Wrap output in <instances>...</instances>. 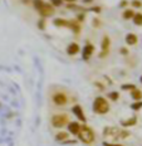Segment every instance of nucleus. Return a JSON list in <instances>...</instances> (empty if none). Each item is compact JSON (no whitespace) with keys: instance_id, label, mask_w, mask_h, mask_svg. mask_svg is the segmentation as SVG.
Returning a JSON list of instances; mask_svg holds the SVG:
<instances>
[{"instance_id":"nucleus-12","label":"nucleus","mask_w":142,"mask_h":146,"mask_svg":"<svg viewBox=\"0 0 142 146\" xmlns=\"http://www.w3.org/2000/svg\"><path fill=\"white\" fill-rule=\"evenodd\" d=\"M125 39H126V43L128 45H135V44H137V42H138V38L135 33H128Z\"/></svg>"},{"instance_id":"nucleus-26","label":"nucleus","mask_w":142,"mask_h":146,"mask_svg":"<svg viewBox=\"0 0 142 146\" xmlns=\"http://www.w3.org/2000/svg\"><path fill=\"white\" fill-rule=\"evenodd\" d=\"M135 88H137L135 84H122V90H129V91H132V90H135Z\"/></svg>"},{"instance_id":"nucleus-4","label":"nucleus","mask_w":142,"mask_h":146,"mask_svg":"<svg viewBox=\"0 0 142 146\" xmlns=\"http://www.w3.org/2000/svg\"><path fill=\"white\" fill-rule=\"evenodd\" d=\"M69 117L65 113H57L52 117V126L55 129H62L65 125H68Z\"/></svg>"},{"instance_id":"nucleus-34","label":"nucleus","mask_w":142,"mask_h":146,"mask_svg":"<svg viewBox=\"0 0 142 146\" xmlns=\"http://www.w3.org/2000/svg\"><path fill=\"white\" fill-rule=\"evenodd\" d=\"M33 0H23V3H25V4H28V3H32Z\"/></svg>"},{"instance_id":"nucleus-24","label":"nucleus","mask_w":142,"mask_h":146,"mask_svg":"<svg viewBox=\"0 0 142 146\" xmlns=\"http://www.w3.org/2000/svg\"><path fill=\"white\" fill-rule=\"evenodd\" d=\"M131 5L132 8H142V1H140V0H132Z\"/></svg>"},{"instance_id":"nucleus-11","label":"nucleus","mask_w":142,"mask_h":146,"mask_svg":"<svg viewBox=\"0 0 142 146\" xmlns=\"http://www.w3.org/2000/svg\"><path fill=\"white\" fill-rule=\"evenodd\" d=\"M53 24L57 27V28H68L69 27V20L63 19V18H57V19H54Z\"/></svg>"},{"instance_id":"nucleus-28","label":"nucleus","mask_w":142,"mask_h":146,"mask_svg":"<svg viewBox=\"0 0 142 146\" xmlns=\"http://www.w3.org/2000/svg\"><path fill=\"white\" fill-rule=\"evenodd\" d=\"M89 10H90V11H94V13H101V11H102V8H101V7H93V8H90Z\"/></svg>"},{"instance_id":"nucleus-36","label":"nucleus","mask_w":142,"mask_h":146,"mask_svg":"<svg viewBox=\"0 0 142 146\" xmlns=\"http://www.w3.org/2000/svg\"><path fill=\"white\" fill-rule=\"evenodd\" d=\"M141 83H142V76H141Z\"/></svg>"},{"instance_id":"nucleus-16","label":"nucleus","mask_w":142,"mask_h":146,"mask_svg":"<svg viewBox=\"0 0 142 146\" xmlns=\"http://www.w3.org/2000/svg\"><path fill=\"white\" fill-rule=\"evenodd\" d=\"M137 122V118L136 117H131L129 120H127V121H122V126H125V127H129V126H133V125Z\"/></svg>"},{"instance_id":"nucleus-15","label":"nucleus","mask_w":142,"mask_h":146,"mask_svg":"<svg viewBox=\"0 0 142 146\" xmlns=\"http://www.w3.org/2000/svg\"><path fill=\"white\" fill-rule=\"evenodd\" d=\"M131 96L135 101H141L142 100V92L140 90H137V88H135V90L131 91Z\"/></svg>"},{"instance_id":"nucleus-23","label":"nucleus","mask_w":142,"mask_h":146,"mask_svg":"<svg viewBox=\"0 0 142 146\" xmlns=\"http://www.w3.org/2000/svg\"><path fill=\"white\" fill-rule=\"evenodd\" d=\"M50 4H52L54 8H58L63 4V0H50Z\"/></svg>"},{"instance_id":"nucleus-27","label":"nucleus","mask_w":142,"mask_h":146,"mask_svg":"<svg viewBox=\"0 0 142 146\" xmlns=\"http://www.w3.org/2000/svg\"><path fill=\"white\" fill-rule=\"evenodd\" d=\"M84 18H86V15L82 14V13H79V14L77 15V22H79V23H81V22H83Z\"/></svg>"},{"instance_id":"nucleus-13","label":"nucleus","mask_w":142,"mask_h":146,"mask_svg":"<svg viewBox=\"0 0 142 146\" xmlns=\"http://www.w3.org/2000/svg\"><path fill=\"white\" fill-rule=\"evenodd\" d=\"M69 29H72L74 33H79L81 32V23L77 22V20H69Z\"/></svg>"},{"instance_id":"nucleus-31","label":"nucleus","mask_w":142,"mask_h":146,"mask_svg":"<svg viewBox=\"0 0 142 146\" xmlns=\"http://www.w3.org/2000/svg\"><path fill=\"white\" fill-rule=\"evenodd\" d=\"M127 4H128V3L126 1V0H122V1L120 3V7L121 8H126V7H127Z\"/></svg>"},{"instance_id":"nucleus-35","label":"nucleus","mask_w":142,"mask_h":146,"mask_svg":"<svg viewBox=\"0 0 142 146\" xmlns=\"http://www.w3.org/2000/svg\"><path fill=\"white\" fill-rule=\"evenodd\" d=\"M93 0H83V3H92Z\"/></svg>"},{"instance_id":"nucleus-8","label":"nucleus","mask_w":142,"mask_h":146,"mask_svg":"<svg viewBox=\"0 0 142 146\" xmlns=\"http://www.w3.org/2000/svg\"><path fill=\"white\" fill-rule=\"evenodd\" d=\"M72 112H73V113L75 115V117H77L79 121H82V122H86V121H87L86 115H84L83 110H82V107H81L79 105L73 106V107H72Z\"/></svg>"},{"instance_id":"nucleus-1","label":"nucleus","mask_w":142,"mask_h":146,"mask_svg":"<svg viewBox=\"0 0 142 146\" xmlns=\"http://www.w3.org/2000/svg\"><path fill=\"white\" fill-rule=\"evenodd\" d=\"M78 137L79 140L83 142V144H92L93 141H94L96 139V135H94V131H93L92 129H90L89 126H81V130L79 132H78Z\"/></svg>"},{"instance_id":"nucleus-22","label":"nucleus","mask_w":142,"mask_h":146,"mask_svg":"<svg viewBox=\"0 0 142 146\" xmlns=\"http://www.w3.org/2000/svg\"><path fill=\"white\" fill-rule=\"evenodd\" d=\"M131 108H133V110H140V108H142V101H137V102H135V103H132L131 105Z\"/></svg>"},{"instance_id":"nucleus-5","label":"nucleus","mask_w":142,"mask_h":146,"mask_svg":"<svg viewBox=\"0 0 142 146\" xmlns=\"http://www.w3.org/2000/svg\"><path fill=\"white\" fill-rule=\"evenodd\" d=\"M54 13H55V8H54L50 3H44L43 7L39 9V14L43 18L52 17V15H54Z\"/></svg>"},{"instance_id":"nucleus-6","label":"nucleus","mask_w":142,"mask_h":146,"mask_svg":"<svg viewBox=\"0 0 142 146\" xmlns=\"http://www.w3.org/2000/svg\"><path fill=\"white\" fill-rule=\"evenodd\" d=\"M110 47H111V39L106 35V36L102 38V42H101V49H102V52H101V54H99V58H103V57L107 56Z\"/></svg>"},{"instance_id":"nucleus-19","label":"nucleus","mask_w":142,"mask_h":146,"mask_svg":"<svg viewBox=\"0 0 142 146\" xmlns=\"http://www.w3.org/2000/svg\"><path fill=\"white\" fill-rule=\"evenodd\" d=\"M32 3H33V7H34V9L37 11H39V9L43 7V4H44L43 0H33Z\"/></svg>"},{"instance_id":"nucleus-9","label":"nucleus","mask_w":142,"mask_h":146,"mask_svg":"<svg viewBox=\"0 0 142 146\" xmlns=\"http://www.w3.org/2000/svg\"><path fill=\"white\" fill-rule=\"evenodd\" d=\"M81 52V47L78 43H75V42H72V43L68 44L67 47V53L68 56H75V54H78Z\"/></svg>"},{"instance_id":"nucleus-29","label":"nucleus","mask_w":142,"mask_h":146,"mask_svg":"<svg viewBox=\"0 0 142 146\" xmlns=\"http://www.w3.org/2000/svg\"><path fill=\"white\" fill-rule=\"evenodd\" d=\"M38 27H39V29H44V28H45V23H44V19L39 20V23H38Z\"/></svg>"},{"instance_id":"nucleus-20","label":"nucleus","mask_w":142,"mask_h":146,"mask_svg":"<svg viewBox=\"0 0 142 146\" xmlns=\"http://www.w3.org/2000/svg\"><path fill=\"white\" fill-rule=\"evenodd\" d=\"M129 136V132L126 131V130H122V131H118V133H117V137L120 139H126Z\"/></svg>"},{"instance_id":"nucleus-3","label":"nucleus","mask_w":142,"mask_h":146,"mask_svg":"<svg viewBox=\"0 0 142 146\" xmlns=\"http://www.w3.org/2000/svg\"><path fill=\"white\" fill-rule=\"evenodd\" d=\"M52 102L57 106V107H64V106L69 102L68 95L64 92V91H55V92L52 95Z\"/></svg>"},{"instance_id":"nucleus-30","label":"nucleus","mask_w":142,"mask_h":146,"mask_svg":"<svg viewBox=\"0 0 142 146\" xmlns=\"http://www.w3.org/2000/svg\"><path fill=\"white\" fill-rule=\"evenodd\" d=\"M120 52H121V54H125V56H126V54H128V49H127V48H125V47L121 48Z\"/></svg>"},{"instance_id":"nucleus-17","label":"nucleus","mask_w":142,"mask_h":146,"mask_svg":"<svg viewBox=\"0 0 142 146\" xmlns=\"http://www.w3.org/2000/svg\"><path fill=\"white\" fill-rule=\"evenodd\" d=\"M132 20H133V23L136 24V25H142V14L141 13H135Z\"/></svg>"},{"instance_id":"nucleus-7","label":"nucleus","mask_w":142,"mask_h":146,"mask_svg":"<svg viewBox=\"0 0 142 146\" xmlns=\"http://www.w3.org/2000/svg\"><path fill=\"white\" fill-rule=\"evenodd\" d=\"M93 53H94V45H93L92 43H89V42H87L86 45L83 47V59L88 60L89 57L92 56Z\"/></svg>"},{"instance_id":"nucleus-18","label":"nucleus","mask_w":142,"mask_h":146,"mask_svg":"<svg viewBox=\"0 0 142 146\" xmlns=\"http://www.w3.org/2000/svg\"><path fill=\"white\" fill-rule=\"evenodd\" d=\"M55 139L58 140V141H65V140L68 139V132H64V131L58 132L55 135Z\"/></svg>"},{"instance_id":"nucleus-21","label":"nucleus","mask_w":142,"mask_h":146,"mask_svg":"<svg viewBox=\"0 0 142 146\" xmlns=\"http://www.w3.org/2000/svg\"><path fill=\"white\" fill-rule=\"evenodd\" d=\"M108 98H111L112 101H117L120 98V93L118 92H110L108 93Z\"/></svg>"},{"instance_id":"nucleus-25","label":"nucleus","mask_w":142,"mask_h":146,"mask_svg":"<svg viewBox=\"0 0 142 146\" xmlns=\"http://www.w3.org/2000/svg\"><path fill=\"white\" fill-rule=\"evenodd\" d=\"M92 24H93V27H94V28H99V27L102 25V22L98 19V18H94V19L92 20Z\"/></svg>"},{"instance_id":"nucleus-14","label":"nucleus","mask_w":142,"mask_h":146,"mask_svg":"<svg viewBox=\"0 0 142 146\" xmlns=\"http://www.w3.org/2000/svg\"><path fill=\"white\" fill-rule=\"evenodd\" d=\"M133 15H135V11L132 10V9H126L122 13V18L125 20H131L132 18H133Z\"/></svg>"},{"instance_id":"nucleus-10","label":"nucleus","mask_w":142,"mask_h":146,"mask_svg":"<svg viewBox=\"0 0 142 146\" xmlns=\"http://www.w3.org/2000/svg\"><path fill=\"white\" fill-rule=\"evenodd\" d=\"M81 130V123L79 122H71L68 123V132L72 133V135H78V132H79Z\"/></svg>"},{"instance_id":"nucleus-32","label":"nucleus","mask_w":142,"mask_h":146,"mask_svg":"<svg viewBox=\"0 0 142 146\" xmlns=\"http://www.w3.org/2000/svg\"><path fill=\"white\" fill-rule=\"evenodd\" d=\"M104 146H123V145H120V144H107V142H106Z\"/></svg>"},{"instance_id":"nucleus-33","label":"nucleus","mask_w":142,"mask_h":146,"mask_svg":"<svg viewBox=\"0 0 142 146\" xmlns=\"http://www.w3.org/2000/svg\"><path fill=\"white\" fill-rule=\"evenodd\" d=\"M63 1H67L68 4H69V3H75V1H77V0H63Z\"/></svg>"},{"instance_id":"nucleus-2","label":"nucleus","mask_w":142,"mask_h":146,"mask_svg":"<svg viewBox=\"0 0 142 146\" xmlns=\"http://www.w3.org/2000/svg\"><path fill=\"white\" fill-rule=\"evenodd\" d=\"M93 111L98 115H104L110 111V103L104 97H96L93 101Z\"/></svg>"}]
</instances>
